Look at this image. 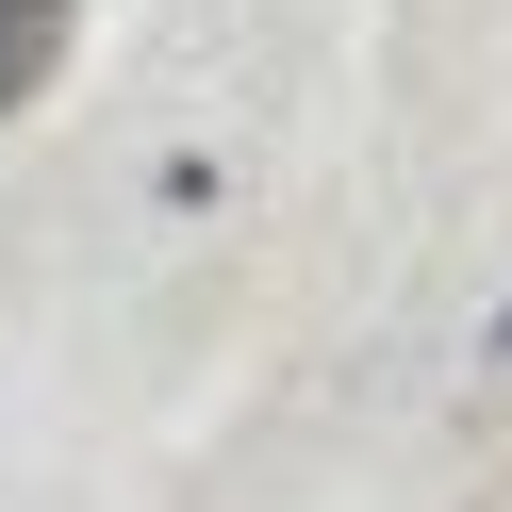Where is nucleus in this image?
Masks as SVG:
<instances>
[]
</instances>
